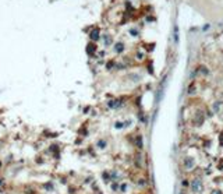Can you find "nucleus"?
I'll return each mask as SVG.
<instances>
[{
	"instance_id": "10",
	"label": "nucleus",
	"mask_w": 223,
	"mask_h": 194,
	"mask_svg": "<svg viewBox=\"0 0 223 194\" xmlns=\"http://www.w3.org/2000/svg\"><path fill=\"white\" fill-rule=\"evenodd\" d=\"M219 169H222V170H223V161L220 162V163H219Z\"/></svg>"
},
{
	"instance_id": "3",
	"label": "nucleus",
	"mask_w": 223,
	"mask_h": 194,
	"mask_svg": "<svg viewBox=\"0 0 223 194\" xmlns=\"http://www.w3.org/2000/svg\"><path fill=\"white\" fill-rule=\"evenodd\" d=\"M91 39L92 40H98L99 39V29L96 28V29H94L92 32H91Z\"/></svg>"
},
{
	"instance_id": "1",
	"label": "nucleus",
	"mask_w": 223,
	"mask_h": 194,
	"mask_svg": "<svg viewBox=\"0 0 223 194\" xmlns=\"http://www.w3.org/2000/svg\"><path fill=\"white\" fill-rule=\"evenodd\" d=\"M191 190L194 194H201L204 191V186H202V183H201V180H194L191 183Z\"/></svg>"
},
{
	"instance_id": "7",
	"label": "nucleus",
	"mask_w": 223,
	"mask_h": 194,
	"mask_svg": "<svg viewBox=\"0 0 223 194\" xmlns=\"http://www.w3.org/2000/svg\"><path fill=\"white\" fill-rule=\"evenodd\" d=\"M219 143H220V145H223V133L219 136Z\"/></svg>"
},
{
	"instance_id": "6",
	"label": "nucleus",
	"mask_w": 223,
	"mask_h": 194,
	"mask_svg": "<svg viewBox=\"0 0 223 194\" xmlns=\"http://www.w3.org/2000/svg\"><path fill=\"white\" fill-rule=\"evenodd\" d=\"M174 40L178 42V28L177 27H174Z\"/></svg>"
},
{
	"instance_id": "4",
	"label": "nucleus",
	"mask_w": 223,
	"mask_h": 194,
	"mask_svg": "<svg viewBox=\"0 0 223 194\" xmlns=\"http://www.w3.org/2000/svg\"><path fill=\"white\" fill-rule=\"evenodd\" d=\"M95 45H94V43H89V45H88L87 46V52H88V55H91V53H94V52H95Z\"/></svg>"
},
{
	"instance_id": "2",
	"label": "nucleus",
	"mask_w": 223,
	"mask_h": 194,
	"mask_svg": "<svg viewBox=\"0 0 223 194\" xmlns=\"http://www.w3.org/2000/svg\"><path fill=\"white\" fill-rule=\"evenodd\" d=\"M194 165H195V162L192 158H185L184 159V166H185V169H191L194 168Z\"/></svg>"
},
{
	"instance_id": "5",
	"label": "nucleus",
	"mask_w": 223,
	"mask_h": 194,
	"mask_svg": "<svg viewBox=\"0 0 223 194\" xmlns=\"http://www.w3.org/2000/svg\"><path fill=\"white\" fill-rule=\"evenodd\" d=\"M123 43L120 42V43H116V46H114V49H116V52H123Z\"/></svg>"
},
{
	"instance_id": "8",
	"label": "nucleus",
	"mask_w": 223,
	"mask_h": 194,
	"mask_svg": "<svg viewBox=\"0 0 223 194\" xmlns=\"http://www.w3.org/2000/svg\"><path fill=\"white\" fill-rule=\"evenodd\" d=\"M105 145H106V143H105V141H99V147H102V148H103Z\"/></svg>"
},
{
	"instance_id": "9",
	"label": "nucleus",
	"mask_w": 223,
	"mask_h": 194,
	"mask_svg": "<svg viewBox=\"0 0 223 194\" xmlns=\"http://www.w3.org/2000/svg\"><path fill=\"white\" fill-rule=\"evenodd\" d=\"M212 194H222V191H220V190H215Z\"/></svg>"
}]
</instances>
